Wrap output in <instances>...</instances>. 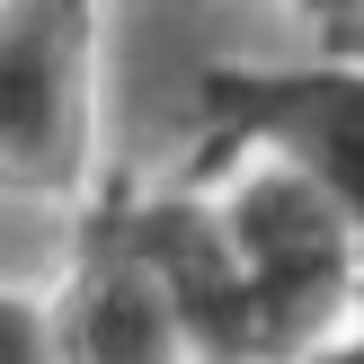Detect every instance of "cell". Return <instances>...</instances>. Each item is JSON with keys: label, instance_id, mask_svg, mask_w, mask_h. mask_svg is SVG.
Listing matches in <instances>:
<instances>
[{"label": "cell", "instance_id": "1", "mask_svg": "<svg viewBox=\"0 0 364 364\" xmlns=\"http://www.w3.org/2000/svg\"><path fill=\"white\" fill-rule=\"evenodd\" d=\"M160 249L205 364H276L355 320L364 231L258 151L213 160L178 187H107Z\"/></svg>", "mask_w": 364, "mask_h": 364}, {"label": "cell", "instance_id": "2", "mask_svg": "<svg viewBox=\"0 0 364 364\" xmlns=\"http://www.w3.org/2000/svg\"><path fill=\"white\" fill-rule=\"evenodd\" d=\"M0 187L107 196V0H0Z\"/></svg>", "mask_w": 364, "mask_h": 364}, {"label": "cell", "instance_id": "3", "mask_svg": "<svg viewBox=\"0 0 364 364\" xmlns=\"http://www.w3.org/2000/svg\"><path fill=\"white\" fill-rule=\"evenodd\" d=\"M258 151L320 187L364 231V53L355 45H284L231 80L223 160Z\"/></svg>", "mask_w": 364, "mask_h": 364}, {"label": "cell", "instance_id": "4", "mask_svg": "<svg viewBox=\"0 0 364 364\" xmlns=\"http://www.w3.org/2000/svg\"><path fill=\"white\" fill-rule=\"evenodd\" d=\"M45 320H53V364H205V338H196L160 249L142 240V223L116 196L89 205V231L63 284L45 294Z\"/></svg>", "mask_w": 364, "mask_h": 364}, {"label": "cell", "instance_id": "5", "mask_svg": "<svg viewBox=\"0 0 364 364\" xmlns=\"http://www.w3.org/2000/svg\"><path fill=\"white\" fill-rule=\"evenodd\" d=\"M276 364H364V320H347V329L311 338V347H294V355H276Z\"/></svg>", "mask_w": 364, "mask_h": 364}, {"label": "cell", "instance_id": "6", "mask_svg": "<svg viewBox=\"0 0 364 364\" xmlns=\"http://www.w3.org/2000/svg\"><path fill=\"white\" fill-rule=\"evenodd\" d=\"M355 320H364V276H355Z\"/></svg>", "mask_w": 364, "mask_h": 364}]
</instances>
